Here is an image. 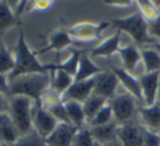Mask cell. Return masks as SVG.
<instances>
[{
  "instance_id": "16",
  "label": "cell",
  "mask_w": 160,
  "mask_h": 146,
  "mask_svg": "<svg viewBox=\"0 0 160 146\" xmlns=\"http://www.w3.org/2000/svg\"><path fill=\"white\" fill-rule=\"evenodd\" d=\"M121 31H117L113 35L106 38L105 40L100 43L99 45L94 47L89 53L91 58L95 57H111L114 53H119V49L121 48L120 40H121Z\"/></svg>"
},
{
  "instance_id": "11",
  "label": "cell",
  "mask_w": 160,
  "mask_h": 146,
  "mask_svg": "<svg viewBox=\"0 0 160 146\" xmlns=\"http://www.w3.org/2000/svg\"><path fill=\"white\" fill-rule=\"evenodd\" d=\"M96 80L97 76L88 78V80L78 81V82L74 81L71 87L63 94V102H65V100H75V102L83 104L89 96L94 94Z\"/></svg>"
},
{
  "instance_id": "39",
  "label": "cell",
  "mask_w": 160,
  "mask_h": 146,
  "mask_svg": "<svg viewBox=\"0 0 160 146\" xmlns=\"http://www.w3.org/2000/svg\"><path fill=\"white\" fill-rule=\"evenodd\" d=\"M9 118V114L7 113H0V130H1L2 125H3V123L7 121V119Z\"/></svg>"
},
{
  "instance_id": "25",
  "label": "cell",
  "mask_w": 160,
  "mask_h": 146,
  "mask_svg": "<svg viewBox=\"0 0 160 146\" xmlns=\"http://www.w3.org/2000/svg\"><path fill=\"white\" fill-rule=\"evenodd\" d=\"M108 103V99L98 96L96 94H93L92 96H89L84 103H83V108H84L85 116H86L87 124L89 121H92L94 119V117L99 112V110L102 108L106 104Z\"/></svg>"
},
{
  "instance_id": "34",
  "label": "cell",
  "mask_w": 160,
  "mask_h": 146,
  "mask_svg": "<svg viewBox=\"0 0 160 146\" xmlns=\"http://www.w3.org/2000/svg\"><path fill=\"white\" fill-rule=\"evenodd\" d=\"M148 32L156 43H160V15L156 20L148 23Z\"/></svg>"
},
{
  "instance_id": "24",
  "label": "cell",
  "mask_w": 160,
  "mask_h": 146,
  "mask_svg": "<svg viewBox=\"0 0 160 146\" xmlns=\"http://www.w3.org/2000/svg\"><path fill=\"white\" fill-rule=\"evenodd\" d=\"M142 62L146 73L160 71V53L152 47L142 48Z\"/></svg>"
},
{
  "instance_id": "14",
  "label": "cell",
  "mask_w": 160,
  "mask_h": 146,
  "mask_svg": "<svg viewBox=\"0 0 160 146\" xmlns=\"http://www.w3.org/2000/svg\"><path fill=\"white\" fill-rule=\"evenodd\" d=\"M119 56L122 61V68L134 74L136 69L138 68L142 62V49H139L135 44H130L119 49Z\"/></svg>"
},
{
  "instance_id": "28",
  "label": "cell",
  "mask_w": 160,
  "mask_h": 146,
  "mask_svg": "<svg viewBox=\"0 0 160 146\" xmlns=\"http://www.w3.org/2000/svg\"><path fill=\"white\" fill-rule=\"evenodd\" d=\"M61 103H63V96L60 93H58L56 89H53L51 86L44 92L39 100V105L46 110L52 109L53 107L58 106Z\"/></svg>"
},
{
  "instance_id": "2",
  "label": "cell",
  "mask_w": 160,
  "mask_h": 146,
  "mask_svg": "<svg viewBox=\"0 0 160 146\" xmlns=\"http://www.w3.org/2000/svg\"><path fill=\"white\" fill-rule=\"evenodd\" d=\"M15 59V67L12 73L8 76L9 81L24 74L31 73H50L47 68V64H42L38 61L36 51L31 50L24 37V33L20 32L18 38L15 51L13 53Z\"/></svg>"
},
{
  "instance_id": "3",
  "label": "cell",
  "mask_w": 160,
  "mask_h": 146,
  "mask_svg": "<svg viewBox=\"0 0 160 146\" xmlns=\"http://www.w3.org/2000/svg\"><path fill=\"white\" fill-rule=\"evenodd\" d=\"M37 103L26 96H9V118L17 127L21 138L33 132V113Z\"/></svg>"
},
{
  "instance_id": "19",
  "label": "cell",
  "mask_w": 160,
  "mask_h": 146,
  "mask_svg": "<svg viewBox=\"0 0 160 146\" xmlns=\"http://www.w3.org/2000/svg\"><path fill=\"white\" fill-rule=\"evenodd\" d=\"M118 123L116 121H112L110 123L99 127L89 128L95 142L101 145H106L112 141L117 140V129H118Z\"/></svg>"
},
{
  "instance_id": "1",
  "label": "cell",
  "mask_w": 160,
  "mask_h": 146,
  "mask_svg": "<svg viewBox=\"0 0 160 146\" xmlns=\"http://www.w3.org/2000/svg\"><path fill=\"white\" fill-rule=\"evenodd\" d=\"M50 86L51 72L24 74L9 81L8 96H26L39 104L42 95Z\"/></svg>"
},
{
  "instance_id": "36",
  "label": "cell",
  "mask_w": 160,
  "mask_h": 146,
  "mask_svg": "<svg viewBox=\"0 0 160 146\" xmlns=\"http://www.w3.org/2000/svg\"><path fill=\"white\" fill-rule=\"evenodd\" d=\"M9 112V96L3 93H0V113Z\"/></svg>"
},
{
  "instance_id": "31",
  "label": "cell",
  "mask_w": 160,
  "mask_h": 146,
  "mask_svg": "<svg viewBox=\"0 0 160 146\" xmlns=\"http://www.w3.org/2000/svg\"><path fill=\"white\" fill-rule=\"evenodd\" d=\"M96 142L94 140L89 127H84L78 129L72 141L71 146H95Z\"/></svg>"
},
{
  "instance_id": "35",
  "label": "cell",
  "mask_w": 160,
  "mask_h": 146,
  "mask_svg": "<svg viewBox=\"0 0 160 146\" xmlns=\"http://www.w3.org/2000/svg\"><path fill=\"white\" fill-rule=\"evenodd\" d=\"M53 1H33L32 7H31V11H37V12H44V11H48L52 8Z\"/></svg>"
},
{
  "instance_id": "29",
  "label": "cell",
  "mask_w": 160,
  "mask_h": 146,
  "mask_svg": "<svg viewBox=\"0 0 160 146\" xmlns=\"http://www.w3.org/2000/svg\"><path fill=\"white\" fill-rule=\"evenodd\" d=\"M135 3L137 6V11L143 15V18L147 21V23L152 22L160 15L159 8L154 1L142 0V1H137Z\"/></svg>"
},
{
  "instance_id": "9",
  "label": "cell",
  "mask_w": 160,
  "mask_h": 146,
  "mask_svg": "<svg viewBox=\"0 0 160 146\" xmlns=\"http://www.w3.org/2000/svg\"><path fill=\"white\" fill-rule=\"evenodd\" d=\"M143 93V106H152L158 102L160 71L145 73L138 78Z\"/></svg>"
},
{
  "instance_id": "43",
  "label": "cell",
  "mask_w": 160,
  "mask_h": 146,
  "mask_svg": "<svg viewBox=\"0 0 160 146\" xmlns=\"http://www.w3.org/2000/svg\"><path fill=\"white\" fill-rule=\"evenodd\" d=\"M0 146H10V145H8V144H4V143H0Z\"/></svg>"
},
{
  "instance_id": "12",
  "label": "cell",
  "mask_w": 160,
  "mask_h": 146,
  "mask_svg": "<svg viewBox=\"0 0 160 146\" xmlns=\"http://www.w3.org/2000/svg\"><path fill=\"white\" fill-rule=\"evenodd\" d=\"M78 130L73 124L59 123L55 131L44 141L47 146H71Z\"/></svg>"
},
{
  "instance_id": "23",
  "label": "cell",
  "mask_w": 160,
  "mask_h": 146,
  "mask_svg": "<svg viewBox=\"0 0 160 146\" xmlns=\"http://www.w3.org/2000/svg\"><path fill=\"white\" fill-rule=\"evenodd\" d=\"M74 83V76L62 70L51 71V87L62 96Z\"/></svg>"
},
{
  "instance_id": "26",
  "label": "cell",
  "mask_w": 160,
  "mask_h": 146,
  "mask_svg": "<svg viewBox=\"0 0 160 146\" xmlns=\"http://www.w3.org/2000/svg\"><path fill=\"white\" fill-rule=\"evenodd\" d=\"M21 138V134L18 131L17 127L13 124L10 118L7 119L0 130V143H4L10 146H14Z\"/></svg>"
},
{
  "instance_id": "42",
  "label": "cell",
  "mask_w": 160,
  "mask_h": 146,
  "mask_svg": "<svg viewBox=\"0 0 160 146\" xmlns=\"http://www.w3.org/2000/svg\"><path fill=\"white\" fill-rule=\"evenodd\" d=\"M158 102L160 103V84H159V93H158Z\"/></svg>"
},
{
  "instance_id": "22",
  "label": "cell",
  "mask_w": 160,
  "mask_h": 146,
  "mask_svg": "<svg viewBox=\"0 0 160 146\" xmlns=\"http://www.w3.org/2000/svg\"><path fill=\"white\" fill-rule=\"evenodd\" d=\"M82 53H83L80 50H73L71 55H70V57L68 59H65L64 61L58 62V63L47 64V68H48V70L50 72L52 70H62L65 71L67 73L71 74L72 76H75L76 72H78V63H80Z\"/></svg>"
},
{
  "instance_id": "30",
  "label": "cell",
  "mask_w": 160,
  "mask_h": 146,
  "mask_svg": "<svg viewBox=\"0 0 160 146\" xmlns=\"http://www.w3.org/2000/svg\"><path fill=\"white\" fill-rule=\"evenodd\" d=\"M113 120V111H112V108L110 106L109 103L105 105L99 112L94 117V119L92 121L88 122V127L89 128H93V127H99V125H103V124H107V123L112 122Z\"/></svg>"
},
{
  "instance_id": "41",
  "label": "cell",
  "mask_w": 160,
  "mask_h": 146,
  "mask_svg": "<svg viewBox=\"0 0 160 146\" xmlns=\"http://www.w3.org/2000/svg\"><path fill=\"white\" fill-rule=\"evenodd\" d=\"M152 47V48L156 49V50H158L159 53H160V43H156V44H154Z\"/></svg>"
},
{
  "instance_id": "18",
  "label": "cell",
  "mask_w": 160,
  "mask_h": 146,
  "mask_svg": "<svg viewBox=\"0 0 160 146\" xmlns=\"http://www.w3.org/2000/svg\"><path fill=\"white\" fill-rule=\"evenodd\" d=\"M73 39L70 36L69 32L65 31H57V32L52 33V35L49 38L48 45L40 50L36 51V55L39 56L40 53H49V51H61L63 49L68 48L70 45H72Z\"/></svg>"
},
{
  "instance_id": "45",
  "label": "cell",
  "mask_w": 160,
  "mask_h": 146,
  "mask_svg": "<svg viewBox=\"0 0 160 146\" xmlns=\"http://www.w3.org/2000/svg\"><path fill=\"white\" fill-rule=\"evenodd\" d=\"M1 42L2 40H1V38H0V47H1Z\"/></svg>"
},
{
  "instance_id": "4",
  "label": "cell",
  "mask_w": 160,
  "mask_h": 146,
  "mask_svg": "<svg viewBox=\"0 0 160 146\" xmlns=\"http://www.w3.org/2000/svg\"><path fill=\"white\" fill-rule=\"evenodd\" d=\"M111 24L117 31H121L128 34L135 42V44L139 46L150 45V47L156 44L155 39H152L148 32V23L143 15L137 11L127 18L112 20Z\"/></svg>"
},
{
  "instance_id": "20",
  "label": "cell",
  "mask_w": 160,
  "mask_h": 146,
  "mask_svg": "<svg viewBox=\"0 0 160 146\" xmlns=\"http://www.w3.org/2000/svg\"><path fill=\"white\" fill-rule=\"evenodd\" d=\"M20 24L19 18L13 12L9 1L0 0V38L7 31Z\"/></svg>"
},
{
  "instance_id": "17",
  "label": "cell",
  "mask_w": 160,
  "mask_h": 146,
  "mask_svg": "<svg viewBox=\"0 0 160 146\" xmlns=\"http://www.w3.org/2000/svg\"><path fill=\"white\" fill-rule=\"evenodd\" d=\"M103 71H105L103 69L98 67L92 60L91 56L83 53L82 56H81L80 63H78V72H76V75L74 76V81L78 82V81L88 80V78H95V76L100 74L101 72H103Z\"/></svg>"
},
{
  "instance_id": "8",
  "label": "cell",
  "mask_w": 160,
  "mask_h": 146,
  "mask_svg": "<svg viewBox=\"0 0 160 146\" xmlns=\"http://www.w3.org/2000/svg\"><path fill=\"white\" fill-rule=\"evenodd\" d=\"M110 23L108 22H101L99 24L89 23V22H83L78 23L69 28V34L72 39L80 40V42H92L99 37L102 31L109 26Z\"/></svg>"
},
{
  "instance_id": "6",
  "label": "cell",
  "mask_w": 160,
  "mask_h": 146,
  "mask_svg": "<svg viewBox=\"0 0 160 146\" xmlns=\"http://www.w3.org/2000/svg\"><path fill=\"white\" fill-rule=\"evenodd\" d=\"M145 127L138 118L118 125L117 138L122 146H144Z\"/></svg>"
},
{
  "instance_id": "7",
  "label": "cell",
  "mask_w": 160,
  "mask_h": 146,
  "mask_svg": "<svg viewBox=\"0 0 160 146\" xmlns=\"http://www.w3.org/2000/svg\"><path fill=\"white\" fill-rule=\"evenodd\" d=\"M59 122L57 119L48 111L44 109L39 104L36 105L33 113V130L42 138L46 140L56 130Z\"/></svg>"
},
{
  "instance_id": "27",
  "label": "cell",
  "mask_w": 160,
  "mask_h": 146,
  "mask_svg": "<svg viewBox=\"0 0 160 146\" xmlns=\"http://www.w3.org/2000/svg\"><path fill=\"white\" fill-rule=\"evenodd\" d=\"M14 55L7 48L6 44L1 42V47H0V74L9 76L14 70Z\"/></svg>"
},
{
  "instance_id": "10",
  "label": "cell",
  "mask_w": 160,
  "mask_h": 146,
  "mask_svg": "<svg viewBox=\"0 0 160 146\" xmlns=\"http://www.w3.org/2000/svg\"><path fill=\"white\" fill-rule=\"evenodd\" d=\"M120 82L112 70H105L97 75L94 94L110 100L117 95Z\"/></svg>"
},
{
  "instance_id": "37",
  "label": "cell",
  "mask_w": 160,
  "mask_h": 146,
  "mask_svg": "<svg viewBox=\"0 0 160 146\" xmlns=\"http://www.w3.org/2000/svg\"><path fill=\"white\" fill-rule=\"evenodd\" d=\"M9 92V78L3 74H0V93L8 95Z\"/></svg>"
},
{
  "instance_id": "13",
  "label": "cell",
  "mask_w": 160,
  "mask_h": 146,
  "mask_svg": "<svg viewBox=\"0 0 160 146\" xmlns=\"http://www.w3.org/2000/svg\"><path fill=\"white\" fill-rule=\"evenodd\" d=\"M110 70L113 71V73L118 76L119 82L125 88V91L132 94L138 102L143 103V93H142V87L139 84L138 78L132 74L131 72L125 70L124 68H119V67H111Z\"/></svg>"
},
{
  "instance_id": "21",
  "label": "cell",
  "mask_w": 160,
  "mask_h": 146,
  "mask_svg": "<svg viewBox=\"0 0 160 146\" xmlns=\"http://www.w3.org/2000/svg\"><path fill=\"white\" fill-rule=\"evenodd\" d=\"M63 103L72 124L78 129L87 127V120L84 108H83V104L75 102V100H65Z\"/></svg>"
},
{
  "instance_id": "32",
  "label": "cell",
  "mask_w": 160,
  "mask_h": 146,
  "mask_svg": "<svg viewBox=\"0 0 160 146\" xmlns=\"http://www.w3.org/2000/svg\"><path fill=\"white\" fill-rule=\"evenodd\" d=\"M59 123H68V124H72L71 121H70V118H69V114H68V111L65 109V106H64V103H61L60 105L58 106L53 107L52 109L48 110Z\"/></svg>"
},
{
  "instance_id": "33",
  "label": "cell",
  "mask_w": 160,
  "mask_h": 146,
  "mask_svg": "<svg viewBox=\"0 0 160 146\" xmlns=\"http://www.w3.org/2000/svg\"><path fill=\"white\" fill-rule=\"evenodd\" d=\"M144 146H160V134L149 131L145 128L144 133Z\"/></svg>"
},
{
  "instance_id": "38",
  "label": "cell",
  "mask_w": 160,
  "mask_h": 146,
  "mask_svg": "<svg viewBox=\"0 0 160 146\" xmlns=\"http://www.w3.org/2000/svg\"><path fill=\"white\" fill-rule=\"evenodd\" d=\"M108 4H111V6L114 7H128L130 4H132L133 2L131 1H124V2H107Z\"/></svg>"
},
{
  "instance_id": "44",
  "label": "cell",
  "mask_w": 160,
  "mask_h": 146,
  "mask_svg": "<svg viewBox=\"0 0 160 146\" xmlns=\"http://www.w3.org/2000/svg\"><path fill=\"white\" fill-rule=\"evenodd\" d=\"M95 146H105V145H101V144H99V143H97V142H96Z\"/></svg>"
},
{
  "instance_id": "15",
  "label": "cell",
  "mask_w": 160,
  "mask_h": 146,
  "mask_svg": "<svg viewBox=\"0 0 160 146\" xmlns=\"http://www.w3.org/2000/svg\"><path fill=\"white\" fill-rule=\"evenodd\" d=\"M138 120L147 130L159 133L160 131V103L152 106H141L138 109Z\"/></svg>"
},
{
  "instance_id": "40",
  "label": "cell",
  "mask_w": 160,
  "mask_h": 146,
  "mask_svg": "<svg viewBox=\"0 0 160 146\" xmlns=\"http://www.w3.org/2000/svg\"><path fill=\"white\" fill-rule=\"evenodd\" d=\"M105 146H122L121 145V143L118 141V138L117 140H114V141H112V142H110V143H108V144H106Z\"/></svg>"
},
{
  "instance_id": "5",
  "label": "cell",
  "mask_w": 160,
  "mask_h": 146,
  "mask_svg": "<svg viewBox=\"0 0 160 146\" xmlns=\"http://www.w3.org/2000/svg\"><path fill=\"white\" fill-rule=\"evenodd\" d=\"M137 102L138 100L127 91L117 93L114 97L108 100L113 111V120L120 125L138 118L139 107H137Z\"/></svg>"
}]
</instances>
